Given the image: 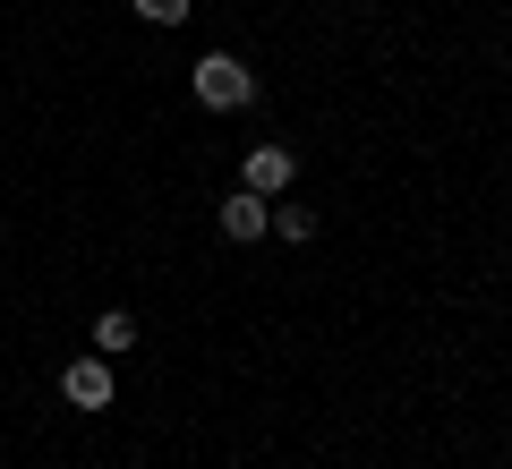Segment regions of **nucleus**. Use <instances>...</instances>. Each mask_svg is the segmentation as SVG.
Segmentation results:
<instances>
[{"instance_id":"obj_3","label":"nucleus","mask_w":512,"mask_h":469,"mask_svg":"<svg viewBox=\"0 0 512 469\" xmlns=\"http://www.w3.org/2000/svg\"><path fill=\"white\" fill-rule=\"evenodd\" d=\"M60 401H69V410H111V367L103 359H69L60 367Z\"/></svg>"},{"instance_id":"obj_1","label":"nucleus","mask_w":512,"mask_h":469,"mask_svg":"<svg viewBox=\"0 0 512 469\" xmlns=\"http://www.w3.org/2000/svg\"><path fill=\"white\" fill-rule=\"evenodd\" d=\"M188 86H197L205 111H248V103H256V69H248L239 52H205L197 69H188Z\"/></svg>"},{"instance_id":"obj_4","label":"nucleus","mask_w":512,"mask_h":469,"mask_svg":"<svg viewBox=\"0 0 512 469\" xmlns=\"http://www.w3.org/2000/svg\"><path fill=\"white\" fill-rule=\"evenodd\" d=\"M274 231V197H256V188H239V197H222V239H265Z\"/></svg>"},{"instance_id":"obj_7","label":"nucleus","mask_w":512,"mask_h":469,"mask_svg":"<svg viewBox=\"0 0 512 469\" xmlns=\"http://www.w3.org/2000/svg\"><path fill=\"white\" fill-rule=\"evenodd\" d=\"M128 9H137L146 26H180L188 18V0H128Z\"/></svg>"},{"instance_id":"obj_5","label":"nucleus","mask_w":512,"mask_h":469,"mask_svg":"<svg viewBox=\"0 0 512 469\" xmlns=\"http://www.w3.org/2000/svg\"><path fill=\"white\" fill-rule=\"evenodd\" d=\"M120 350H137V316L128 307H103L94 316V359H120Z\"/></svg>"},{"instance_id":"obj_6","label":"nucleus","mask_w":512,"mask_h":469,"mask_svg":"<svg viewBox=\"0 0 512 469\" xmlns=\"http://www.w3.org/2000/svg\"><path fill=\"white\" fill-rule=\"evenodd\" d=\"M274 231L299 248V239H316V214H308V205H274Z\"/></svg>"},{"instance_id":"obj_2","label":"nucleus","mask_w":512,"mask_h":469,"mask_svg":"<svg viewBox=\"0 0 512 469\" xmlns=\"http://www.w3.org/2000/svg\"><path fill=\"white\" fill-rule=\"evenodd\" d=\"M291 180H299V154H291V145H256L248 171H239V188H256V197H291Z\"/></svg>"}]
</instances>
